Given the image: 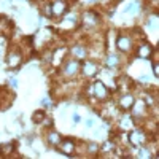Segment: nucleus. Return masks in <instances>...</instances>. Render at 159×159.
I'll return each instance as SVG.
<instances>
[{
	"label": "nucleus",
	"mask_w": 159,
	"mask_h": 159,
	"mask_svg": "<svg viewBox=\"0 0 159 159\" xmlns=\"http://www.w3.org/2000/svg\"><path fill=\"white\" fill-rule=\"evenodd\" d=\"M67 2H69V0H67Z\"/></svg>",
	"instance_id": "nucleus-36"
},
{
	"label": "nucleus",
	"mask_w": 159,
	"mask_h": 159,
	"mask_svg": "<svg viewBox=\"0 0 159 159\" xmlns=\"http://www.w3.org/2000/svg\"><path fill=\"white\" fill-rule=\"evenodd\" d=\"M80 69H81V61L75 57H65V61L59 65L61 76L65 80H76L80 76Z\"/></svg>",
	"instance_id": "nucleus-2"
},
{
	"label": "nucleus",
	"mask_w": 159,
	"mask_h": 159,
	"mask_svg": "<svg viewBox=\"0 0 159 159\" xmlns=\"http://www.w3.org/2000/svg\"><path fill=\"white\" fill-rule=\"evenodd\" d=\"M102 62L105 65V69H108V70H116V69L121 67V64H123L121 56L116 54V52H107V54H103Z\"/></svg>",
	"instance_id": "nucleus-12"
},
{
	"label": "nucleus",
	"mask_w": 159,
	"mask_h": 159,
	"mask_svg": "<svg viewBox=\"0 0 159 159\" xmlns=\"http://www.w3.org/2000/svg\"><path fill=\"white\" fill-rule=\"evenodd\" d=\"M86 127H88V129L94 127V118H88V119H86Z\"/></svg>",
	"instance_id": "nucleus-31"
},
{
	"label": "nucleus",
	"mask_w": 159,
	"mask_h": 159,
	"mask_svg": "<svg viewBox=\"0 0 159 159\" xmlns=\"http://www.w3.org/2000/svg\"><path fill=\"white\" fill-rule=\"evenodd\" d=\"M139 80H140V81H147V83H148L150 80H151V76H150V75H140Z\"/></svg>",
	"instance_id": "nucleus-32"
},
{
	"label": "nucleus",
	"mask_w": 159,
	"mask_h": 159,
	"mask_svg": "<svg viewBox=\"0 0 159 159\" xmlns=\"http://www.w3.org/2000/svg\"><path fill=\"white\" fill-rule=\"evenodd\" d=\"M37 2H42V0H37Z\"/></svg>",
	"instance_id": "nucleus-35"
},
{
	"label": "nucleus",
	"mask_w": 159,
	"mask_h": 159,
	"mask_svg": "<svg viewBox=\"0 0 159 159\" xmlns=\"http://www.w3.org/2000/svg\"><path fill=\"white\" fill-rule=\"evenodd\" d=\"M151 65H153V75H154V78H157V76H159V65H157V61H153Z\"/></svg>",
	"instance_id": "nucleus-27"
},
{
	"label": "nucleus",
	"mask_w": 159,
	"mask_h": 159,
	"mask_svg": "<svg viewBox=\"0 0 159 159\" xmlns=\"http://www.w3.org/2000/svg\"><path fill=\"white\" fill-rule=\"evenodd\" d=\"M116 48H118L119 52H123V54H130V52H134L135 40H134V37H132L130 30L118 32V35H116Z\"/></svg>",
	"instance_id": "nucleus-4"
},
{
	"label": "nucleus",
	"mask_w": 159,
	"mask_h": 159,
	"mask_svg": "<svg viewBox=\"0 0 159 159\" xmlns=\"http://www.w3.org/2000/svg\"><path fill=\"white\" fill-rule=\"evenodd\" d=\"M140 2L139 0H130V2H127L123 8V13L127 16H137L139 15V11H140Z\"/></svg>",
	"instance_id": "nucleus-19"
},
{
	"label": "nucleus",
	"mask_w": 159,
	"mask_h": 159,
	"mask_svg": "<svg viewBox=\"0 0 159 159\" xmlns=\"http://www.w3.org/2000/svg\"><path fill=\"white\" fill-rule=\"evenodd\" d=\"M134 88H135V83H134V80H132L129 75L121 73V75H118V76H116V89H118L119 92L132 91Z\"/></svg>",
	"instance_id": "nucleus-14"
},
{
	"label": "nucleus",
	"mask_w": 159,
	"mask_h": 159,
	"mask_svg": "<svg viewBox=\"0 0 159 159\" xmlns=\"http://www.w3.org/2000/svg\"><path fill=\"white\" fill-rule=\"evenodd\" d=\"M69 54V48L65 46H57V48H51V64L54 65V67H59V65L65 61Z\"/></svg>",
	"instance_id": "nucleus-13"
},
{
	"label": "nucleus",
	"mask_w": 159,
	"mask_h": 159,
	"mask_svg": "<svg viewBox=\"0 0 159 159\" xmlns=\"http://www.w3.org/2000/svg\"><path fill=\"white\" fill-rule=\"evenodd\" d=\"M111 97V92L110 89L105 86V83L99 78H94L91 83V97L89 99H94L96 102L102 103V102H107Z\"/></svg>",
	"instance_id": "nucleus-3"
},
{
	"label": "nucleus",
	"mask_w": 159,
	"mask_h": 159,
	"mask_svg": "<svg viewBox=\"0 0 159 159\" xmlns=\"http://www.w3.org/2000/svg\"><path fill=\"white\" fill-rule=\"evenodd\" d=\"M42 105H43V107H48V108H49L51 105H52V102H51V99H49V97H45V99L42 100Z\"/></svg>",
	"instance_id": "nucleus-29"
},
{
	"label": "nucleus",
	"mask_w": 159,
	"mask_h": 159,
	"mask_svg": "<svg viewBox=\"0 0 159 159\" xmlns=\"http://www.w3.org/2000/svg\"><path fill=\"white\" fill-rule=\"evenodd\" d=\"M8 2H15V0H8Z\"/></svg>",
	"instance_id": "nucleus-34"
},
{
	"label": "nucleus",
	"mask_w": 159,
	"mask_h": 159,
	"mask_svg": "<svg viewBox=\"0 0 159 159\" xmlns=\"http://www.w3.org/2000/svg\"><path fill=\"white\" fill-rule=\"evenodd\" d=\"M102 21L103 19H102L100 11L96 10V8H88V10L80 13V25L88 32L97 30L102 25Z\"/></svg>",
	"instance_id": "nucleus-1"
},
{
	"label": "nucleus",
	"mask_w": 159,
	"mask_h": 159,
	"mask_svg": "<svg viewBox=\"0 0 159 159\" xmlns=\"http://www.w3.org/2000/svg\"><path fill=\"white\" fill-rule=\"evenodd\" d=\"M116 148V142L113 139H107L102 145H100V151L102 153H113Z\"/></svg>",
	"instance_id": "nucleus-23"
},
{
	"label": "nucleus",
	"mask_w": 159,
	"mask_h": 159,
	"mask_svg": "<svg viewBox=\"0 0 159 159\" xmlns=\"http://www.w3.org/2000/svg\"><path fill=\"white\" fill-rule=\"evenodd\" d=\"M24 61V52L21 48L18 46H13L8 49V52L5 54V64L10 70H16L21 67V64Z\"/></svg>",
	"instance_id": "nucleus-7"
},
{
	"label": "nucleus",
	"mask_w": 159,
	"mask_h": 159,
	"mask_svg": "<svg viewBox=\"0 0 159 159\" xmlns=\"http://www.w3.org/2000/svg\"><path fill=\"white\" fill-rule=\"evenodd\" d=\"M69 54L78 61H83L88 57V45L84 43H73L70 48H69Z\"/></svg>",
	"instance_id": "nucleus-16"
},
{
	"label": "nucleus",
	"mask_w": 159,
	"mask_h": 159,
	"mask_svg": "<svg viewBox=\"0 0 159 159\" xmlns=\"http://www.w3.org/2000/svg\"><path fill=\"white\" fill-rule=\"evenodd\" d=\"M137 157H139V159H151V157H153V150L148 148L147 145H142V147H139Z\"/></svg>",
	"instance_id": "nucleus-22"
},
{
	"label": "nucleus",
	"mask_w": 159,
	"mask_h": 159,
	"mask_svg": "<svg viewBox=\"0 0 159 159\" xmlns=\"http://www.w3.org/2000/svg\"><path fill=\"white\" fill-rule=\"evenodd\" d=\"M45 118H46V111H45V110H37V111H34V115H32V121H34L35 124H42Z\"/></svg>",
	"instance_id": "nucleus-26"
},
{
	"label": "nucleus",
	"mask_w": 159,
	"mask_h": 159,
	"mask_svg": "<svg viewBox=\"0 0 159 159\" xmlns=\"http://www.w3.org/2000/svg\"><path fill=\"white\" fill-rule=\"evenodd\" d=\"M69 2L67 0H52L51 10H52V18H62L69 11Z\"/></svg>",
	"instance_id": "nucleus-15"
},
{
	"label": "nucleus",
	"mask_w": 159,
	"mask_h": 159,
	"mask_svg": "<svg viewBox=\"0 0 159 159\" xmlns=\"http://www.w3.org/2000/svg\"><path fill=\"white\" fill-rule=\"evenodd\" d=\"M15 150H16L15 142H5V143L0 145V156L2 157H11Z\"/></svg>",
	"instance_id": "nucleus-20"
},
{
	"label": "nucleus",
	"mask_w": 159,
	"mask_h": 159,
	"mask_svg": "<svg viewBox=\"0 0 159 159\" xmlns=\"http://www.w3.org/2000/svg\"><path fill=\"white\" fill-rule=\"evenodd\" d=\"M102 67H100V64L94 59H83L81 61V69H80V73L83 75V78L86 80H94L99 76Z\"/></svg>",
	"instance_id": "nucleus-6"
},
{
	"label": "nucleus",
	"mask_w": 159,
	"mask_h": 159,
	"mask_svg": "<svg viewBox=\"0 0 159 159\" xmlns=\"http://www.w3.org/2000/svg\"><path fill=\"white\" fill-rule=\"evenodd\" d=\"M153 51H154L153 45H151L150 42H147V38H145V40H142V42H139V43L135 45L134 54H135V57H139V59H142V61H147V59H151Z\"/></svg>",
	"instance_id": "nucleus-9"
},
{
	"label": "nucleus",
	"mask_w": 159,
	"mask_h": 159,
	"mask_svg": "<svg viewBox=\"0 0 159 159\" xmlns=\"http://www.w3.org/2000/svg\"><path fill=\"white\" fill-rule=\"evenodd\" d=\"M72 121H73V123H75V124H78V123H80V121H81V116H80V115H78V113H76V111H75V113H73V115H72Z\"/></svg>",
	"instance_id": "nucleus-30"
},
{
	"label": "nucleus",
	"mask_w": 159,
	"mask_h": 159,
	"mask_svg": "<svg viewBox=\"0 0 159 159\" xmlns=\"http://www.w3.org/2000/svg\"><path fill=\"white\" fill-rule=\"evenodd\" d=\"M8 84L15 89V88H18V80L15 78V76H11V78H8Z\"/></svg>",
	"instance_id": "nucleus-28"
},
{
	"label": "nucleus",
	"mask_w": 159,
	"mask_h": 159,
	"mask_svg": "<svg viewBox=\"0 0 159 159\" xmlns=\"http://www.w3.org/2000/svg\"><path fill=\"white\" fill-rule=\"evenodd\" d=\"M151 139V135L147 132V129H145L143 126H139V127H132L130 132L127 134V142L130 147L134 148H139L142 147V145H147V142Z\"/></svg>",
	"instance_id": "nucleus-5"
},
{
	"label": "nucleus",
	"mask_w": 159,
	"mask_h": 159,
	"mask_svg": "<svg viewBox=\"0 0 159 159\" xmlns=\"http://www.w3.org/2000/svg\"><path fill=\"white\" fill-rule=\"evenodd\" d=\"M147 29L151 32H156L157 29V13L156 11H150V16L147 18Z\"/></svg>",
	"instance_id": "nucleus-21"
},
{
	"label": "nucleus",
	"mask_w": 159,
	"mask_h": 159,
	"mask_svg": "<svg viewBox=\"0 0 159 159\" xmlns=\"http://www.w3.org/2000/svg\"><path fill=\"white\" fill-rule=\"evenodd\" d=\"M132 127H135L134 116L129 115V113L121 115V118H119V129H121V130H130Z\"/></svg>",
	"instance_id": "nucleus-18"
},
{
	"label": "nucleus",
	"mask_w": 159,
	"mask_h": 159,
	"mask_svg": "<svg viewBox=\"0 0 159 159\" xmlns=\"http://www.w3.org/2000/svg\"><path fill=\"white\" fill-rule=\"evenodd\" d=\"M42 13H43L45 18L54 19V18H52V10H51V2H49V0H42Z\"/></svg>",
	"instance_id": "nucleus-25"
},
{
	"label": "nucleus",
	"mask_w": 159,
	"mask_h": 159,
	"mask_svg": "<svg viewBox=\"0 0 159 159\" xmlns=\"http://www.w3.org/2000/svg\"><path fill=\"white\" fill-rule=\"evenodd\" d=\"M116 102V107L119 108V111H129L132 108V105L135 102V94L132 91H124V92H119Z\"/></svg>",
	"instance_id": "nucleus-8"
},
{
	"label": "nucleus",
	"mask_w": 159,
	"mask_h": 159,
	"mask_svg": "<svg viewBox=\"0 0 159 159\" xmlns=\"http://www.w3.org/2000/svg\"><path fill=\"white\" fill-rule=\"evenodd\" d=\"M61 140H62V134H61V132L54 130L52 127H49V129L45 130V142L48 143V147L56 148L57 145L61 143Z\"/></svg>",
	"instance_id": "nucleus-17"
},
{
	"label": "nucleus",
	"mask_w": 159,
	"mask_h": 159,
	"mask_svg": "<svg viewBox=\"0 0 159 159\" xmlns=\"http://www.w3.org/2000/svg\"><path fill=\"white\" fill-rule=\"evenodd\" d=\"M56 148L65 156H75V153H76V140L72 139V137H62L61 143Z\"/></svg>",
	"instance_id": "nucleus-11"
},
{
	"label": "nucleus",
	"mask_w": 159,
	"mask_h": 159,
	"mask_svg": "<svg viewBox=\"0 0 159 159\" xmlns=\"http://www.w3.org/2000/svg\"><path fill=\"white\" fill-rule=\"evenodd\" d=\"M84 151H86V154L96 156V154L100 153V145L96 143V142H89V143H86V150Z\"/></svg>",
	"instance_id": "nucleus-24"
},
{
	"label": "nucleus",
	"mask_w": 159,
	"mask_h": 159,
	"mask_svg": "<svg viewBox=\"0 0 159 159\" xmlns=\"http://www.w3.org/2000/svg\"><path fill=\"white\" fill-rule=\"evenodd\" d=\"M132 111V116H134V119H139V121H142V119H147V116L150 115V108L145 105V102L142 99H135L134 105H132V108L129 110Z\"/></svg>",
	"instance_id": "nucleus-10"
},
{
	"label": "nucleus",
	"mask_w": 159,
	"mask_h": 159,
	"mask_svg": "<svg viewBox=\"0 0 159 159\" xmlns=\"http://www.w3.org/2000/svg\"><path fill=\"white\" fill-rule=\"evenodd\" d=\"M115 2H116V3H118V2H123V0H115Z\"/></svg>",
	"instance_id": "nucleus-33"
}]
</instances>
